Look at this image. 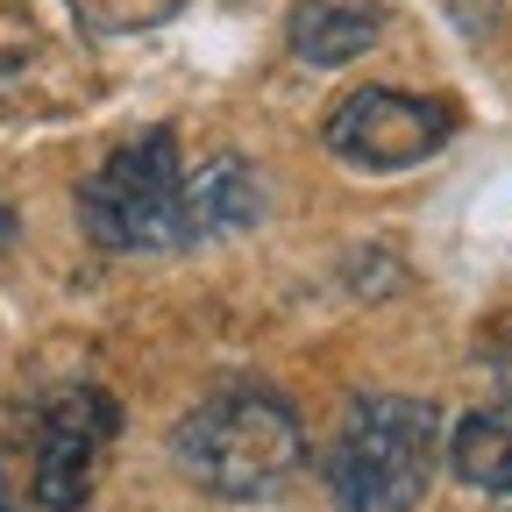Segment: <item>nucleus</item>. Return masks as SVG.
I'll list each match as a JSON object with an SVG mask.
<instances>
[{
	"label": "nucleus",
	"instance_id": "1a4fd4ad",
	"mask_svg": "<svg viewBox=\"0 0 512 512\" xmlns=\"http://www.w3.org/2000/svg\"><path fill=\"white\" fill-rule=\"evenodd\" d=\"M64 8L107 36H136V29H157L164 15H178L185 0H64Z\"/></svg>",
	"mask_w": 512,
	"mask_h": 512
},
{
	"label": "nucleus",
	"instance_id": "6e6552de",
	"mask_svg": "<svg viewBox=\"0 0 512 512\" xmlns=\"http://www.w3.org/2000/svg\"><path fill=\"white\" fill-rule=\"evenodd\" d=\"M377 29H384V15L363 8V0H299L285 22V43L313 72H342V64H356L377 43Z\"/></svg>",
	"mask_w": 512,
	"mask_h": 512
},
{
	"label": "nucleus",
	"instance_id": "0eeeda50",
	"mask_svg": "<svg viewBox=\"0 0 512 512\" xmlns=\"http://www.w3.org/2000/svg\"><path fill=\"white\" fill-rule=\"evenodd\" d=\"M256 214H264V178H256V164H249V157H214L200 178H185V200H178V249L242 235Z\"/></svg>",
	"mask_w": 512,
	"mask_h": 512
},
{
	"label": "nucleus",
	"instance_id": "f257e3e1",
	"mask_svg": "<svg viewBox=\"0 0 512 512\" xmlns=\"http://www.w3.org/2000/svg\"><path fill=\"white\" fill-rule=\"evenodd\" d=\"M178 463L214 498H271L306 463L299 406L271 384H221L178 427Z\"/></svg>",
	"mask_w": 512,
	"mask_h": 512
},
{
	"label": "nucleus",
	"instance_id": "9d476101",
	"mask_svg": "<svg viewBox=\"0 0 512 512\" xmlns=\"http://www.w3.org/2000/svg\"><path fill=\"white\" fill-rule=\"evenodd\" d=\"M0 512H22V505H15V491H8V470H0Z\"/></svg>",
	"mask_w": 512,
	"mask_h": 512
},
{
	"label": "nucleus",
	"instance_id": "20e7f679",
	"mask_svg": "<svg viewBox=\"0 0 512 512\" xmlns=\"http://www.w3.org/2000/svg\"><path fill=\"white\" fill-rule=\"evenodd\" d=\"M320 136L356 171H406L456 143V107L427 93H399V86H356L349 100H335Z\"/></svg>",
	"mask_w": 512,
	"mask_h": 512
},
{
	"label": "nucleus",
	"instance_id": "7ed1b4c3",
	"mask_svg": "<svg viewBox=\"0 0 512 512\" xmlns=\"http://www.w3.org/2000/svg\"><path fill=\"white\" fill-rule=\"evenodd\" d=\"M178 200H185L178 136L143 128L121 150H107V164L79 185V221L100 249L150 256V249H178Z\"/></svg>",
	"mask_w": 512,
	"mask_h": 512
},
{
	"label": "nucleus",
	"instance_id": "9b49d317",
	"mask_svg": "<svg viewBox=\"0 0 512 512\" xmlns=\"http://www.w3.org/2000/svg\"><path fill=\"white\" fill-rule=\"evenodd\" d=\"M0 242H15V214H0Z\"/></svg>",
	"mask_w": 512,
	"mask_h": 512
},
{
	"label": "nucleus",
	"instance_id": "f8f14e48",
	"mask_svg": "<svg viewBox=\"0 0 512 512\" xmlns=\"http://www.w3.org/2000/svg\"><path fill=\"white\" fill-rule=\"evenodd\" d=\"M498 512H512V491H498Z\"/></svg>",
	"mask_w": 512,
	"mask_h": 512
},
{
	"label": "nucleus",
	"instance_id": "39448f33",
	"mask_svg": "<svg viewBox=\"0 0 512 512\" xmlns=\"http://www.w3.org/2000/svg\"><path fill=\"white\" fill-rule=\"evenodd\" d=\"M121 434V406L100 384H64L36 427V505L43 512H79L93 498L100 456Z\"/></svg>",
	"mask_w": 512,
	"mask_h": 512
},
{
	"label": "nucleus",
	"instance_id": "f03ea898",
	"mask_svg": "<svg viewBox=\"0 0 512 512\" xmlns=\"http://www.w3.org/2000/svg\"><path fill=\"white\" fill-rule=\"evenodd\" d=\"M441 463V413L427 399L370 392L342 413L328 441V498L335 512H413Z\"/></svg>",
	"mask_w": 512,
	"mask_h": 512
},
{
	"label": "nucleus",
	"instance_id": "423d86ee",
	"mask_svg": "<svg viewBox=\"0 0 512 512\" xmlns=\"http://www.w3.org/2000/svg\"><path fill=\"white\" fill-rule=\"evenodd\" d=\"M491 370H498V399L448 427V470L498 498L512 491V335L491 349Z\"/></svg>",
	"mask_w": 512,
	"mask_h": 512
}]
</instances>
